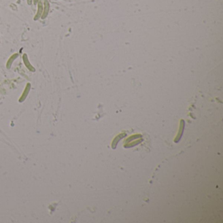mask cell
<instances>
[{
	"mask_svg": "<svg viewBox=\"0 0 223 223\" xmlns=\"http://www.w3.org/2000/svg\"><path fill=\"white\" fill-rule=\"evenodd\" d=\"M37 10L35 16L33 17V20L34 21H37L39 20L41 16H42L43 14V0H39L38 3H37Z\"/></svg>",
	"mask_w": 223,
	"mask_h": 223,
	"instance_id": "6da1fadb",
	"label": "cell"
},
{
	"mask_svg": "<svg viewBox=\"0 0 223 223\" xmlns=\"http://www.w3.org/2000/svg\"><path fill=\"white\" fill-rule=\"evenodd\" d=\"M22 58V61H23V63L24 64V66H26V67L27 68L29 71H31V72H35L36 68L33 67V66H32V64L31 63H30L27 54H26V53L23 54Z\"/></svg>",
	"mask_w": 223,
	"mask_h": 223,
	"instance_id": "7a4b0ae2",
	"label": "cell"
},
{
	"mask_svg": "<svg viewBox=\"0 0 223 223\" xmlns=\"http://www.w3.org/2000/svg\"><path fill=\"white\" fill-rule=\"evenodd\" d=\"M43 11L42 16L41 18L42 20H45L48 17L49 11H50V3H49L48 0H43Z\"/></svg>",
	"mask_w": 223,
	"mask_h": 223,
	"instance_id": "3957f363",
	"label": "cell"
},
{
	"mask_svg": "<svg viewBox=\"0 0 223 223\" xmlns=\"http://www.w3.org/2000/svg\"><path fill=\"white\" fill-rule=\"evenodd\" d=\"M30 89H31V84H30L29 82H28L26 84L24 91L23 92H22L21 96L19 98V100H18V101H19L20 103H22V102L25 101V100L26 99V98H27L28 94L30 91Z\"/></svg>",
	"mask_w": 223,
	"mask_h": 223,
	"instance_id": "277c9868",
	"label": "cell"
},
{
	"mask_svg": "<svg viewBox=\"0 0 223 223\" xmlns=\"http://www.w3.org/2000/svg\"><path fill=\"white\" fill-rule=\"evenodd\" d=\"M18 56H19V54H18V53H14L13 54H12L10 56L9 59H8V60H7V62H6V68L7 70L11 69V67H12L13 63H14L15 60H16L18 58Z\"/></svg>",
	"mask_w": 223,
	"mask_h": 223,
	"instance_id": "5b68a950",
	"label": "cell"
},
{
	"mask_svg": "<svg viewBox=\"0 0 223 223\" xmlns=\"http://www.w3.org/2000/svg\"><path fill=\"white\" fill-rule=\"evenodd\" d=\"M33 3V0H27V4L28 5H31Z\"/></svg>",
	"mask_w": 223,
	"mask_h": 223,
	"instance_id": "8992f818",
	"label": "cell"
},
{
	"mask_svg": "<svg viewBox=\"0 0 223 223\" xmlns=\"http://www.w3.org/2000/svg\"><path fill=\"white\" fill-rule=\"evenodd\" d=\"M38 2H39V0H33V3L35 5H36L37 4V3H38Z\"/></svg>",
	"mask_w": 223,
	"mask_h": 223,
	"instance_id": "52a82bcc",
	"label": "cell"
}]
</instances>
